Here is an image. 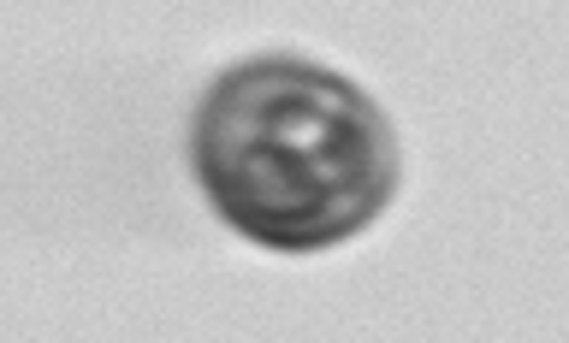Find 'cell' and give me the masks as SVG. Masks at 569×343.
Returning <instances> with one entry per match:
<instances>
[{"instance_id":"1","label":"cell","mask_w":569,"mask_h":343,"mask_svg":"<svg viewBox=\"0 0 569 343\" xmlns=\"http://www.w3.org/2000/svg\"><path fill=\"white\" fill-rule=\"evenodd\" d=\"M196 178L238 238L315 255L386 213L398 142L345 71L256 53L220 71L196 113Z\"/></svg>"}]
</instances>
